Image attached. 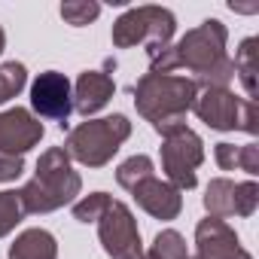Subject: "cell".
Returning a JSON list of instances; mask_svg holds the SVG:
<instances>
[{
	"instance_id": "17",
	"label": "cell",
	"mask_w": 259,
	"mask_h": 259,
	"mask_svg": "<svg viewBox=\"0 0 259 259\" xmlns=\"http://www.w3.org/2000/svg\"><path fill=\"white\" fill-rule=\"evenodd\" d=\"M147 177H153V159L144 156V153L125 159V162L116 168V183H119L122 189H128V192H132L141 180H147Z\"/></svg>"
},
{
	"instance_id": "20",
	"label": "cell",
	"mask_w": 259,
	"mask_h": 259,
	"mask_svg": "<svg viewBox=\"0 0 259 259\" xmlns=\"http://www.w3.org/2000/svg\"><path fill=\"white\" fill-rule=\"evenodd\" d=\"M22 220H25V207H22L19 192L4 189V192H0V238H7Z\"/></svg>"
},
{
	"instance_id": "10",
	"label": "cell",
	"mask_w": 259,
	"mask_h": 259,
	"mask_svg": "<svg viewBox=\"0 0 259 259\" xmlns=\"http://www.w3.org/2000/svg\"><path fill=\"white\" fill-rule=\"evenodd\" d=\"M43 141V122L25 110L10 107L0 113V156H25Z\"/></svg>"
},
{
	"instance_id": "21",
	"label": "cell",
	"mask_w": 259,
	"mask_h": 259,
	"mask_svg": "<svg viewBox=\"0 0 259 259\" xmlns=\"http://www.w3.org/2000/svg\"><path fill=\"white\" fill-rule=\"evenodd\" d=\"M110 201L113 198L107 192H92V195L73 201V220H79V223H98L104 217V210L110 207Z\"/></svg>"
},
{
	"instance_id": "8",
	"label": "cell",
	"mask_w": 259,
	"mask_h": 259,
	"mask_svg": "<svg viewBox=\"0 0 259 259\" xmlns=\"http://www.w3.org/2000/svg\"><path fill=\"white\" fill-rule=\"evenodd\" d=\"M98 238L104 244V253L113 259H144L141 229L125 201H110V207L98 220Z\"/></svg>"
},
{
	"instance_id": "13",
	"label": "cell",
	"mask_w": 259,
	"mask_h": 259,
	"mask_svg": "<svg viewBox=\"0 0 259 259\" xmlns=\"http://www.w3.org/2000/svg\"><path fill=\"white\" fill-rule=\"evenodd\" d=\"M195 259H232L241 250V241L232 226L207 217L195 226Z\"/></svg>"
},
{
	"instance_id": "15",
	"label": "cell",
	"mask_w": 259,
	"mask_h": 259,
	"mask_svg": "<svg viewBox=\"0 0 259 259\" xmlns=\"http://www.w3.org/2000/svg\"><path fill=\"white\" fill-rule=\"evenodd\" d=\"M259 40L256 37H247V40H241V46H238V52H235V73H238V79H241V85H244V92H247V101H256V73H259Z\"/></svg>"
},
{
	"instance_id": "14",
	"label": "cell",
	"mask_w": 259,
	"mask_h": 259,
	"mask_svg": "<svg viewBox=\"0 0 259 259\" xmlns=\"http://www.w3.org/2000/svg\"><path fill=\"white\" fill-rule=\"evenodd\" d=\"M10 259H58V241L46 229H25L10 244Z\"/></svg>"
},
{
	"instance_id": "16",
	"label": "cell",
	"mask_w": 259,
	"mask_h": 259,
	"mask_svg": "<svg viewBox=\"0 0 259 259\" xmlns=\"http://www.w3.org/2000/svg\"><path fill=\"white\" fill-rule=\"evenodd\" d=\"M204 210H207V217H213V220L235 217V183L226 180V177L210 180L207 189H204Z\"/></svg>"
},
{
	"instance_id": "4",
	"label": "cell",
	"mask_w": 259,
	"mask_h": 259,
	"mask_svg": "<svg viewBox=\"0 0 259 259\" xmlns=\"http://www.w3.org/2000/svg\"><path fill=\"white\" fill-rule=\"evenodd\" d=\"M128 138H132V122L122 113H113L104 119H85L82 125L70 128V135L64 141V153L85 168H104Z\"/></svg>"
},
{
	"instance_id": "1",
	"label": "cell",
	"mask_w": 259,
	"mask_h": 259,
	"mask_svg": "<svg viewBox=\"0 0 259 259\" xmlns=\"http://www.w3.org/2000/svg\"><path fill=\"white\" fill-rule=\"evenodd\" d=\"M229 31L220 19H204L198 28L186 31L174 46L177 67L192 70V82L198 89H229L235 79V64L226 55Z\"/></svg>"
},
{
	"instance_id": "7",
	"label": "cell",
	"mask_w": 259,
	"mask_h": 259,
	"mask_svg": "<svg viewBox=\"0 0 259 259\" xmlns=\"http://www.w3.org/2000/svg\"><path fill=\"white\" fill-rule=\"evenodd\" d=\"M204 162V144L189 125H177L162 135V171L174 189H195L198 165Z\"/></svg>"
},
{
	"instance_id": "5",
	"label": "cell",
	"mask_w": 259,
	"mask_h": 259,
	"mask_svg": "<svg viewBox=\"0 0 259 259\" xmlns=\"http://www.w3.org/2000/svg\"><path fill=\"white\" fill-rule=\"evenodd\" d=\"M177 31V19L171 10L165 7H135L122 13L113 22V46L116 49H132V46H144L147 55L153 58L156 52H162L165 46H171V37Z\"/></svg>"
},
{
	"instance_id": "27",
	"label": "cell",
	"mask_w": 259,
	"mask_h": 259,
	"mask_svg": "<svg viewBox=\"0 0 259 259\" xmlns=\"http://www.w3.org/2000/svg\"><path fill=\"white\" fill-rule=\"evenodd\" d=\"M232 259H253V256H250V253H247V250H244V247H241V250H238V253H235V256H232Z\"/></svg>"
},
{
	"instance_id": "28",
	"label": "cell",
	"mask_w": 259,
	"mask_h": 259,
	"mask_svg": "<svg viewBox=\"0 0 259 259\" xmlns=\"http://www.w3.org/2000/svg\"><path fill=\"white\" fill-rule=\"evenodd\" d=\"M4 49H7V34H4V28H0V55H4Z\"/></svg>"
},
{
	"instance_id": "9",
	"label": "cell",
	"mask_w": 259,
	"mask_h": 259,
	"mask_svg": "<svg viewBox=\"0 0 259 259\" xmlns=\"http://www.w3.org/2000/svg\"><path fill=\"white\" fill-rule=\"evenodd\" d=\"M31 107L43 119H55L64 128L70 113H73V85H70V79L58 70L40 73L31 85Z\"/></svg>"
},
{
	"instance_id": "6",
	"label": "cell",
	"mask_w": 259,
	"mask_h": 259,
	"mask_svg": "<svg viewBox=\"0 0 259 259\" xmlns=\"http://www.w3.org/2000/svg\"><path fill=\"white\" fill-rule=\"evenodd\" d=\"M192 110L213 132H247V135L259 132L256 101L238 98L229 89H198Z\"/></svg>"
},
{
	"instance_id": "19",
	"label": "cell",
	"mask_w": 259,
	"mask_h": 259,
	"mask_svg": "<svg viewBox=\"0 0 259 259\" xmlns=\"http://www.w3.org/2000/svg\"><path fill=\"white\" fill-rule=\"evenodd\" d=\"M28 82V70L22 61H4L0 64V104H7L10 98H16Z\"/></svg>"
},
{
	"instance_id": "29",
	"label": "cell",
	"mask_w": 259,
	"mask_h": 259,
	"mask_svg": "<svg viewBox=\"0 0 259 259\" xmlns=\"http://www.w3.org/2000/svg\"><path fill=\"white\" fill-rule=\"evenodd\" d=\"M144 259H153V256H150V253H144Z\"/></svg>"
},
{
	"instance_id": "30",
	"label": "cell",
	"mask_w": 259,
	"mask_h": 259,
	"mask_svg": "<svg viewBox=\"0 0 259 259\" xmlns=\"http://www.w3.org/2000/svg\"><path fill=\"white\" fill-rule=\"evenodd\" d=\"M189 259H195V256H189Z\"/></svg>"
},
{
	"instance_id": "23",
	"label": "cell",
	"mask_w": 259,
	"mask_h": 259,
	"mask_svg": "<svg viewBox=\"0 0 259 259\" xmlns=\"http://www.w3.org/2000/svg\"><path fill=\"white\" fill-rule=\"evenodd\" d=\"M259 204V186L253 180L235 183V217H253Z\"/></svg>"
},
{
	"instance_id": "24",
	"label": "cell",
	"mask_w": 259,
	"mask_h": 259,
	"mask_svg": "<svg viewBox=\"0 0 259 259\" xmlns=\"http://www.w3.org/2000/svg\"><path fill=\"white\" fill-rule=\"evenodd\" d=\"M238 168L247 171L250 177L259 174V144H247V147H238Z\"/></svg>"
},
{
	"instance_id": "18",
	"label": "cell",
	"mask_w": 259,
	"mask_h": 259,
	"mask_svg": "<svg viewBox=\"0 0 259 259\" xmlns=\"http://www.w3.org/2000/svg\"><path fill=\"white\" fill-rule=\"evenodd\" d=\"M153 259H189V250H186V241L177 229H165L156 235L153 247L147 250Z\"/></svg>"
},
{
	"instance_id": "12",
	"label": "cell",
	"mask_w": 259,
	"mask_h": 259,
	"mask_svg": "<svg viewBox=\"0 0 259 259\" xmlns=\"http://www.w3.org/2000/svg\"><path fill=\"white\" fill-rule=\"evenodd\" d=\"M113 92H116V82L107 70H82L73 82V110L89 119L107 107Z\"/></svg>"
},
{
	"instance_id": "11",
	"label": "cell",
	"mask_w": 259,
	"mask_h": 259,
	"mask_svg": "<svg viewBox=\"0 0 259 259\" xmlns=\"http://www.w3.org/2000/svg\"><path fill=\"white\" fill-rule=\"evenodd\" d=\"M132 195H135L138 207L147 210V213L156 217V220H177L180 210H183V195H180V189H174L168 180H159L156 174L147 177V180H141V183L132 189Z\"/></svg>"
},
{
	"instance_id": "22",
	"label": "cell",
	"mask_w": 259,
	"mask_h": 259,
	"mask_svg": "<svg viewBox=\"0 0 259 259\" xmlns=\"http://www.w3.org/2000/svg\"><path fill=\"white\" fill-rule=\"evenodd\" d=\"M98 16H101V7L95 0H67V4H61V19L73 28H82V25L95 22Z\"/></svg>"
},
{
	"instance_id": "3",
	"label": "cell",
	"mask_w": 259,
	"mask_h": 259,
	"mask_svg": "<svg viewBox=\"0 0 259 259\" xmlns=\"http://www.w3.org/2000/svg\"><path fill=\"white\" fill-rule=\"evenodd\" d=\"M82 189L79 174L70 168V156L64 147H52L40 156L37 174L19 189L25 213H52L64 204H70Z\"/></svg>"
},
{
	"instance_id": "26",
	"label": "cell",
	"mask_w": 259,
	"mask_h": 259,
	"mask_svg": "<svg viewBox=\"0 0 259 259\" xmlns=\"http://www.w3.org/2000/svg\"><path fill=\"white\" fill-rule=\"evenodd\" d=\"M213 159H217V165H220L223 171H235V168H238V147H235V144H217Z\"/></svg>"
},
{
	"instance_id": "2",
	"label": "cell",
	"mask_w": 259,
	"mask_h": 259,
	"mask_svg": "<svg viewBox=\"0 0 259 259\" xmlns=\"http://www.w3.org/2000/svg\"><path fill=\"white\" fill-rule=\"evenodd\" d=\"M132 92H135L138 113L156 128L159 135H165V132H171V128H177V125H186V113L192 110L198 85L192 82V76L144 73Z\"/></svg>"
},
{
	"instance_id": "25",
	"label": "cell",
	"mask_w": 259,
	"mask_h": 259,
	"mask_svg": "<svg viewBox=\"0 0 259 259\" xmlns=\"http://www.w3.org/2000/svg\"><path fill=\"white\" fill-rule=\"evenodd\" d=\"M22 171H25L22 156H0V183H10V180L22 177Z\"/></svg>"
}]
</instances>
